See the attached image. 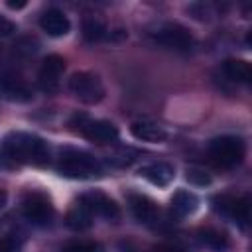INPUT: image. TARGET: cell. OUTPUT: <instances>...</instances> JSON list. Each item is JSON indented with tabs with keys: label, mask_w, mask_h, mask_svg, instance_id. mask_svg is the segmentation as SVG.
<instances>
[{
	"label": "cell",
	"mask_w": 252,
	"mask_h": 252,
	"mask_svg": "<svg viewBox=\"0 0 252 252\" xmlns=\"http://www.w3.org/2000/svg\"><path fill=\"white\" fill-rule=\"evenodd\" d=\"M49 161V146L43 138L30 132H10L0 146V167L45 165Z\"/></svg>",
	"instance_id": "6da1fadb"
},
{
	"label": "cell",
	"mask_w": 252,
	"mask_h": 252,
	"mask_svg": "<svg viewBox=\"0 0 252 252\" xmlns=\"http://www.w3.org/2000/svg\"><path fill=\"white\" fill-rule=\"evenodd\" d=\"M57 171L69 179H93L102 175V163L89 152L65 148L59 154Z\"/></svg>",
	"instance_id": "7a4b0ae2"
},
{
	"label": "cell",
	"mask_w": 252,
	"mask_h": 252,
	"mask_svg": "<svg viewBox=\"0 0 252 252\" xmlns=\"http://www.w3.org/2000/svg\"><path fill=\"white\" fill-rule=\"evenodd\" d=\"M244 142L238 136H219L209 142L207 154L209 159L220 167V169H230L238 165L244 158Z\"/></svg>",
	"instance_id": "3957f363"
},
{
	"label": "cell",
	"mask_w": 252,
	"mask_h": 252,
	"mask_svg": "<svg viewBox=\"0 0 252 252\" xmlns=\"http://www.w3.org/2000/svg\"><path fill=\"white\" fill-rule=\"evenodd\" d=\"M69 91L83 104H96L104 98V85L100 77L89 71L73 73L69 79Z\"/></svg>",
	"instance_id": "277c9868"
},
{
	"label": "cell",
	"mask_w": 252,
	"mask_h": 252,
	"mask_svg": "<svg viewBox=\"0 0 252 252\" xmlns=\"http://www.w3.org/2000/svg\"><path fill=\"white\" fill-rule=\"evenodd\" d=\"M71 124L94 144H112L118 138V128L108 120H93L85 114H77Z\"/></svg>",
	"instance_id": "5b68a950"
},
{
	"label": "cell",
	"mask_w": 252,
	"mask_h": 252,
	"mask_svg": "<svg viewBox=\"0 0 252 252\" xmlns=\"http://www.w3.org/2000/svg\"><path fill=\"white\" fill-rule=\"evenodd\" d=\"M22 213L26 220H30L35 226H47L53 220V205L45 193L39 191H30L22 199Z\"/></svg>",
	"instance_id": "8992f818"
},
{
	"label": "cell",
	"mask_w": 252,
	"mask_h": 252,
	"mask_svg": "<svg viewBox=\"0 0 252 252\" xmlns=\"http://www.w3.org/2000/svg\"><path fill=\"white\" fill-rule=\"evenodd\" d=\"M150 35L159 45H165L175 51H189L193 47V35L189 33L187 28H183L177 22H163Z\"/></svg>",
	"instance_id": "52a82bcc"
},
{
	"label": "cell",
	"mask_w": 252,
	"mask_h": 252,
	"mask_svg": "<svg viewBox=\"0 0 252 252\" xmlns=\"http://www.w3.org/2000/svg\"><path fill=\"white\" fill-rule=\"evenodd\" d=\"M215 211L230 220L246 226L250 220V197L248 195H219L213 199Z\"/></svg>",
	"instance_id": "ba28073f"
},
{
	"label": "cell",
	"mask_w": 252,
	"mask_h": 252,
	"mask_svg": "<svg viewBox=\"0 0 252 252\" xmlns=\"http://www.w3.org/2000/svg\"><path fill=\"white\" fill-rule=\"evenodd\" d=\"M65 71V59L61 55H47L41 61L39 73H37V85L43 93H55L59 89L61 77Z\"/></svg>",
	"instance_id": "9c48e42d"
},
{
	"label": "cell",
	"mask_w": 252,
	"mask_h": 252,
	"mask_svg": "<svg viewBox=\"0 0 252 252\" xmlns=\"http://www.w3.org/2000/svg\"><path fill=\"white\" fill-rule=\"evenodd\" d=\"M79 201L93 213V217L96 215V217H102V219H106V220H116V219L120 217L118 205H116L110 197H106L104 193H100V191L83 193V195L79 197Z\"/></svg>",
	"instance_id": "30bf717a"
},
{
	"label": "cell",
	"mask_w": 252,
	"mask_h": 252,
	"mask_svg": "<svg viewBox=\"0 0 252 252\" xmlns=\"http://www.w3.org/2000/svg\"><path fill=\"white\" fill-rule=\"evenodd\" d=\"M39 26H41V30H43L47 35H51V37L67 35L69 30H71L69 18H67L61 10H57V8L45 10V12L41 14V18H39Z\"/></svg>",
	"instance_id": "8fae6325"
},
{
	"label": "cell",
	"mask_w": 252,
	"mask_h": 252,
	"mask_svg": "<svg viewBox=\"0 0 252 252\" xmlns=\"http://www.w3.org/2000/svg\"><path fill=\"white\" fill-rule=\"evenodd\" d=\"M140 175L144 179H148L152 185H158V187H165L173 181L175 177V167L167 161H152L148 165H144L140 169Z\"/></svg>",
	"instance_id": "7c38bea8"
},
{
	"label": "cell",
	"mask_w": 252,
	"mask_h": 252,
	"mask_svg": "<svg viewBox=\"0 0 252 252\" xmlns=\"http://www.w3.org/2000/svg\"><path fill=\"white\" fill-rule=\"evenodd\" d=\"M128 205H130V211L136 217V220H140L144 224H150L158 219V205L146 195H140V193L130 195Z\"/></svg>",
	"instance_id": "4fadbf2b"
},
{
	"label": "cell",
	"mask_w": 252,
	"mask_h": 252,
	"mask_svg": "<svg viewBox=\"0 0 252 252\" xmlns=\"http://www.w3.org/2000/svg\"><path fill=\"white\" fill-rule=\"evenodd\" d=\"M130 132L134 138L142 140V142H152V144H158V142H163L165 140V130L163 126H159L158 122H152L148 118H142V120H134L132 126H130Z\"/></svg>",
	"instance_id": "5bb4252c"
},
{
	"label": "cell",
	"mask_w": 252,
	"mask_h": 252,
	"mask_svg": "<svg viewBox=\"0 0 252 252\" xmlns=\"http://www.w3.org/2000/svg\"><path fill=\"white\" fill-rule=\"evenodd\" d=\"M222 73L234 83L248 85L252 81V67L248 61H242V59H226L222 63Z\"/></svg>",
	"instance_id": "9a60e30c"
},
{
	"label": "cell",
	"mask_w": 252,
	"mask_h": 252,
	"mask_svg": "<svg viewBox=\"0 0 252 252\" xmlns=\"http://www.w3.org/2000/svg\"><path fill=\"white\" fill-rule=\"evenodd\" d=\"M199 207V199L195 193L187 191V189H179L173 197H171V211L177 215V217H187V215H193Z\"/></svg>",
	"instance_id": "2e32d148"
},
{
	"label": "cell",
	"mask_w": 252,
	"mask_h": 252,
	"mask_svg": "<svg viewBox=\"0 0 252 252\" xmlns=\"http://www.w3.org/2000/svg\"><path fill=\"white\" fill-rule=\"evenodd\" d=\"M0 91L10 100H30L32 98L30 89L20 79H14V77H0Z\"/></svg>",
	"instance_id": "e0dca14e"
},
{
	"label": "cell",
	"mask_w": 252,
	"mask_h": 252,
	"mask_svg": "<svg viewBox=\"0 0 252 252\" xmlns=\"http://www.w3.org/2000/svg\"><path fill=\"white\" fill-rule=\"evenodd\" d=\"M67 226L69 228H73V230H87V228H91V224H93V213L79 201L69 213H67Z\"/></svg>",
	"instance_id": "ac0fdd59"
},
{
	"label": "cell",
	"mask_w": 252,
	"mask_h": 252,
	"mask_svg": "<svg viewBox=\"0 0 252 252\" xmlns=\"http://www.w3.org/2000/svg\"><path fill=\"white\" fill-rule=\"evenodd\" d=\"M197 238H199V242L203 246H207V248H211L215 252H222V250L228 248L226 234L220 232V230H217V228H203V230H199V236Z\"/></svg>",
	"instance_id": "d6986e66"
},
{
	"label": "cell",
	"mask_w": 252,
	"mask_h": 252,
	"mask_svg": "<svg viewBox=\"0 0 252 252\" xmlns=\"http://www.w3.org/2000/svg\"><path fill=\"white\" fill-rule=\"evenodd\" d=\"M83 35H85L87 41L94 43V41L104 39L108 35V30H106V26H104L102 20H98V18H87L83 22Z\"/></svg>",
	"instance_id": "ffe728a7"
},
{
	"label": "cell",
	"mask_w": 252,
	"mask_h": 252,
	"mask_svg": "<svg viewBox=\"0 0 252 252\" xmlns=\"http://www.w3.org/2000/svg\"><path fill=\"white\" fill-rule=\"evenodd\" d=\"M63 252H104V246L94 240H79V242L67 244Z\"/></svg>",
	"instance_id": "44dd1931"
},
{
	"label": "cell",
	"mask_w": 252,
	"mask_h": 252,
	"mask_svg": "<svg viewBox=\"0 0 252 252\" xmlns=\"http://www.w3.org/2000/svg\"><path fill=\"white\" fill-rule=\"evenodd\" d=\"M136 156H138V152H134V150H130V148H122V150L114 152V154L108 158V161H110L112 165L124 167V165H130V163L136 159Z\"/></svg>",
	"instance_id": "7402d4cb"
},
{
	"label": "cell",
	"mask_w": 252,
	"mask_h": 252,
	"mask_svg": "<svg viewBox=\"0 0 252 252\" xmlns=\"http://www.w3.org/2000/svg\"><path fill=\"white\" fill-rule=\"evenodd\" d=\"M185 177L189 183H195V185H209L211 183V177L203 169H197V167H189Z\"/></svg>",
	"instance_id": "603a6c76"
},
{
	"label": "cell",
	"mask_w": 252,
	"mask_h": 252,
	"mask_svg": "<svg viewBox=\"0 0 252 252\" xmlns=\"http://www.w3.org/2000/svg\"><path fill=\"white\" fill-rule=\"evenodd\" d=\"M22 246V240L14 234H6L4 238H0V252H18Z\"/></svg>",
	"instance_id": "cb8c5ba5"
},
{
	"label": "cell",
	"mask_w": 252,
	"mask_h": 252,
	"mask_svg": "<svg viewBox=\"0 0 252 252\" xmlns=\"http://www.w3.org/2000/svg\"><path fill=\"white\" fill-rule=\"evenodd\" d=\"M14 32H16V26L10 20H6V18L0 16V35L6 37V35H12Z\"/></svg>",
	"instance_id": "d4e9b609"
},
{
	"label": "cell",
	"mask_w": 252,
	"mask_h": 252,
	"mask_svg": "<svg viewBox=\"0 0 252 252\" xmlns=\"http://www.w3.org/2000/svg\"><path fill=\"white\" fill-rule=\"evenodd\" d=\"M152 252H185L183 248H177V246H169V244H163V246H156Z\"/></svg>",
	"instance_id": "484cf974"
},
{
	"label": "cell",
	"mask_w": 252,
	"mask_h": 252,
	"mask_svg": "<svg viewBox=\"0 0 252 252\" xmlns=\"http://www.w3.org/2000/svg\"><path fill=\"white\" fill-rule=\"evenodd\" d=\"M26 6V2H8V8H12V10H18V8H24Z\"/></svg>",
	"instance_id": "4316f807"
},
{
	"label": "cell",
	"mask_w": 252,
	"mask_h": 252,
	"mask_svg": "<svg viewBox=\"0 0 252 252\" xmlns=\"http://www.w3.org/2000/svg\"><path fill=\"white\" fill-rule=\"evenodd\" d=\"M6 201H8V195H6V191H4V189H0V209L6 205Z\"/></svg>",
	"instance_id": "83f0119b"
}]
</instances>
